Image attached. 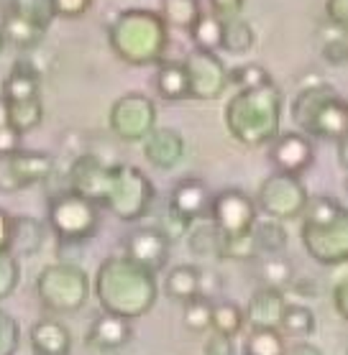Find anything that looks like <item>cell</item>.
<instances>
[{
    "instance_id": "obj_1",
    "label": "cell",
    "mask_w": 348,
    "mask_h": 355,
    "mask_svg": "<svg viewBox=\"0 0 348 355\" xmlns=\"http://www.w3.org/2000/svg\"><path fill=\"white\" fill-rule=\"evenodd\" d=\"M69 189L97 207L113 212L123 223L144 220L154 205V184L131 164H103L97 156L82 154L69 169Z\"/></svg>"
},
{
    "instance_id": "obj_2",
    "label": "cell",
    "mask_w": 348,
    "mask_h": 355,
    "mask_svg": "<svg viewBox=\"0 0 348 355\" xmlns=\"http://www.w3.org/2000/svg\"><path fill=\"white\" fill-rule=\"evenodd\" d=\"M95 297L103 312L126 320L149 315L159 297L156 274L133 263L126 256H108L95 274Z\"/></svg>"
},
{
    "instance_id": "obj_3",
    "label": "cell",
    "mask_w": 348,
    "mask_h": 355,
    "mask_svg": "<svg viewBox=\"0 0 348 355\" xmlns=\"http://www.w3.org/2000/svg\"><path fill=\"white\" fill-rule=\"evenodd\" d=\"M233 141L246 148H264L282 133V92L274 82L238 89L223 113Z\"/></svg>"
},
{
    "instance_id": "obj_4",
    "label": "cell",
    "mask_w": 348,
    "mask_h": 355,
    "mask_svg": "<svg viewBox=\"0 0 348 355\" xmlns=\"http://www.w3.org/2000/svg\"><path fill=\"white\" fill-rule=\"evenodd\" d=\"M108 41L123 64H159L169 46V28L156 10L129 8L121 10L108 26Z\"/></svg>"
},
{
    "instance_id": "obj_5",
    "label": "cell",
    "mask_w": 348,
    "mask_h": 355,
    "mask_svg": "<svg viewBox=\"0 0 348 355\" xmlns=\"http://www.w3.org/2000/svg\"><path fill=\"white\" fill-rule=\"evenodd\" d=\"M292 121L308 136L340 141L348 130V107L338 89L328 82H317L300 89L292 100Z\"/></svg>"
},
{
    "instance_id": "obj_6",
    "label": "cell",
    "mask_w": 348,
    "mask_h": 355,
    "mask_svg": "<svg viewBox=\"0 0 348 355\" xmlns=\"http://www.w3.org/2000/svg\"><path fill=\"white\" fill-rule=\"evenodd\" d=\"M90 279L74 263H49L36 276V297L49 312L72 315L90 299Z\"/></svg>"
},
{
    "instance_id": "obj_7",
    "label": "cell",
    "mask_w": 348,
    "mask_h": 355,
    "mask_svg": "<svg viewBox=\"0 0 348 355\" xmlns=\"http://www.w3.org/2000/svg\"><path fill=\"white\" fill-rule=\"evenodd\" d=\"M49 227L62 243L90 241L100 227V207L72 189L59 192L49 202Z\"/></svg>"
},
{
    "instance_id": "obj_8",
    "label": "cell",
    "mask_w": 348,
    "mask_h": 355,
    "mask_svg": "<svg viewBox=\"0 0 348 355\" xmlns=\"http://www.w3.org/2000/svg\"><path fill=\"white\" fill-rule=\"evenodd\" d=\"M308 200L310 194L300 177L274 171L272 177L261 182L259 197H256V210L264 212V218H274L284 223V220L300 218Z\"/></svg>"
},
{
    "instance_id": "obj_9",
    "label": "cell",
    "mask_w": 348,
    "mask_h": 355,
    "mask_svg": "<svg viewBox=\"0 0 348 355\" xmlns=\"http://www.w3.org/2000/svg\"><path fill=\"white\" fill-rule=\"evenodd\" d=\"M54 174V156L47 151L16 148L0 154V194H16L36 187Z\"/></svg>"
},
{
    "instance_id": "obj_10",
    "label": "cell",
    "mask_w": 348,
    "mask_h": 355,
    "mask_svg": "<svg viewBox=\"0 0 348 355\" xmlns=\"http://www.w3.org/2000/svg\"><path fill=\"white\" fill-rule=\"evenodd\" d=\"M302 245L323 266H340L348 259V215L333 223H302Z\"/></svg>"
},
{
    "instance_id": "obj_11",
    "label": "cell",
    "mask_w": 348,
    "mask_h": 355,
    "mask_svg": "<svg viewBox=\"0 0 348 355\" xmlns=\"http://www.w3.org/2000/svg\"><path fill=\"white\" fill-rule=\"evenodd\" d=\"M108 125L121 141H129V144L144 141L146 133L156 125L154 100L141 92H129V95L118 97L110 107Z\"/></svg>"
},
{
    "instance_id": "obj_12",
    "label": "cell",
    "mask_w": 348,
    "mask_h": 355,
    "mask_svg": "<svg viewBox=\"0 0 348 355\" xmlns=\"http://www.w3.org/2000/svg\"><path fill=\"white\" fill-rule=\"evenodd\" d=\"M187 74V97L218 100L228 87V69L215 51L192 49L182 62Z\"/></svg>"
},
{
    "instance_id": "obj_13",
    "label": "cell",
    "mask_w": 348,
    "mask_h": 355,
    "mask_svg": "<svg viewBox=\"0 0 348 355\" xmlns=\"http://www.w3.org/2000/svg\"><path fill=\"white\" fill-rule=\"evenodd\" d=\"M259 218L256 202L243 192V189H220L213 194L210 202V223L218 227L223 235H241L249 233Z\"/></svg>"
},
{
    "instance_id": "obj_14",
    "label": "cell",
    "mask_w": 348,
    "mask_h": 355,
    "mask_svg": "<svg viewBox=\"0 0 348 355\" xmlns=\"http://www.w3.org/2000/svg\"><path fill=\"white\" fill-rule=\"evenodd\" d=\"M269 162L276 171L300 177L313 166L315 162V148L310 144V138L300 130H287L269 144Z\"/></svg>"
},
{
    "instance_id": "obj_15",
    "label": "cell",
    "mask_w": 348,
    "mask_h": 355,
    "mask_svg": "<svg viewBox=\"0 0 348 355\" xmlns=\"http://www.w3.org/2000/svg\"><path fill=\"white\" fill-rule=\"evenodd\" d=\"M169 245L172 243L164 238V233H159L154 225L151 227H136L133 233H129L126 238V259H131L133 263L144 266L151 274L164 271V266L169 263Z\"/></svg>"
},
{
    "instance_id": "obj_16",
    "label": "cell",
    "mask_w": 348,
    "mask_h": 355,
    "mask_svg": "<svg viewBox=\"0 0 348 355\" xmlns=\"http://www.w3.org/2000/svg\"><path fill=\"white\" fill-rule=\"evenodd\" d=\"M185 138L174 128H151L144 136V156L146 162L162 171L174 169L185 159Z\"/></svg>"
},
{
    "instance_id": "obj_17",
    "label": "cell",
    "mask_w": 348,
    "mask_h": 355,
    "mask_svg": "<svg viewBox=\"0 0 348 355\" xmlns=\"http://www.w3.org/2000/svg\"><path fill=\"white\" fill-rule=\"evenodd\" d=\"M131 335V320L121 315H110V312H103L92 320L88 330V345L97 353H115L121 350L123 345H129Z\"/></svg>"
},
{
    "instance_id": "obj_18",
    "label": "cell",
    "mask_w": 348,
    "mask_h": 355,
    "mask_svg": "<svg viewBox=\"0 0 348 355\" xmlns=\"http://www.w3.org/2000/svg\"><path fill=\"white\" fill-rule=\"evenodd\" d=\"M210 202L213 194L208 192L205 182H200V179H182L172 189L167 205L194 223V220H210Z\"/></svg>"
},
{
    "instance_id": "obj_19",
    "label": "cell",
    "mask_w": 348,
    "mask_h": 355,
    "mask_svg": "<svg viewBox=\"0 0 348 355\" xmlns=\"http://www.w3.org/2000/svg\"><path fill=\"white\" fill-rule=\"evenodd\" d=\"M284 307H287V297L282 289L259 286L243 309V317H246L249 327H276L279 330Z\"/></svg>"
},
{
    "instance_id": "obj_20",
    "label": "cell",
    "mask_w": 348,
    "mask_h": 355,
    "mask_svg": "<svg viewBox=\"0 0 348 355\" xmlns=\"http://www.w3.org/2000/svg\"><path fill=\"white\" fill-rule=\"evenodd\" d=\"M31 350L33 355H69L72 353V332L65 322L54 317L39 320L31 327Z\"/></svg>"
},
{
    "instance_id": "obj_21",
    "label": "cell",
    "mask_w": 348,
    "mask_h": 355,
    "mask_svg": "<svg viewBox=\"0 0 348 355\" xmlns=\"http://www.w3.org/2000/svg\"><path fill=\"white\" fill-rule=\"evenodd\" d=\"M47 243V225L28 215H10V245L8 250L13 256H36Z\"/></svg>"
},
{
    "instance_id": "obj_22",
    "label": "cell",
    "mask_w": 348,
    "mask_h": 355,
    "mask_svg": "<svg viewBox=\"0 0 348 355\" xmlns=\"http://www.w3.org/2000/svg\"><path fill=\"white\" fill-rule=\"evenodd\" d=\"M31 97H41V74L31 62L18 59L3 82V103L31 100Z\"/></svg>"
},
{
    "instance_id": "obj_23",
    "label": "cell",
    "mask_w": 348,
    "mask_h": 355,
    "mask_svg": "<svg viewBox=\"0 0 348 355\" xmlns=\"http://www.w3.org/2000/svg\"><path fill=\"white\" fill-rule=\"evenodd\" d=\"M44 121V103L41 97L31 100H13V103H3V123L10 125L18 136H26L36 130Z\"/></svg>"
},
{
    "instance_id": "obj_24",
    "label": "cell",
    "mask_w": 348,
    "mask_h": 355,
    "mask_svg": "<svg viewBox=\"0 0 348 355\" xmlns=\"http://www.w3.org/2000/svg\"><path fill=\"white\" fill-rule=\"evenodd\" d=\"M0 31H3V36H6L8 44H13L16 49H24V51L39 46L41 41H44V33H47L44 28L33 26L31 21L21 18L10 8L6 10V16H3V26H0Z\"/></svg>"
},
{
    "instance_id": "obj_25",
    "label": "cell",
    "mask_w": 348,
    "mask_h": 355,
    "mask_svg": "<svg viewBox=\"0 0 348 355\" xmlns=\"http://www.w3.org/2000/svg\"><path fill=\"white\" fill-rule=\"evenodd\" d=\"M187 245L194 256L200 259H220V250H223V233L213 225L210 220H203L200 225L190 227L187 233Z\"/></svg>"
},
{
    "instance_id": "obj_26",
    "label": "cell",
    "mask_w": 348,
    "mask_h": 355,
    "mask_svg": "<svg viewBox=\"0 0 348 355\" xmlns=\"http://www.w3.org/2000/svg\"><path fill=\"white\" fill-rule=\"evenodd\" d=\"M251 233L259 253H282L287 248V243H290L287 227L282 225V220H274V218H261V220L256 218Z\"/></svg>"
},
{
    "instance_id": "obj_27",
    "label": "cell",
    "mask_w": 348,
    "mask_h": 355,
    "mask_svg": "<svg viewBox=\"0 0 348 355\" xmlns=\"http://www.w3.org/2000/svg\"><path fill=\"white\" fill-rule=\"evenodd\" d=\"M156 92L164 100H169V103L185 100L187 97L185 67L179 64V62H159V69H156Z\"/></svg>"
},
{
    "instance_id": "obj_28",
    "label": "cell",
    "mask_w": 348,
    "mask_h": 355,
    "mask_svg": "<svg viewBox=\"0 0 348 355\" xmlns=\"http://www.w3.org/2000/svg\"><path fill=\"white\" fill-rule=\"evenodd\" d=\"M200 13H203L200 0H162V10H159L167 28H177V31H190Z\"/></svg>"
},
{
    "instance_id": "obj_29",
    "label": "cell",
    "mask_w": 348,
    "mask_h": 355,
    "mask_svg": "<svg viewBox=\"0 0 348 355\" xmlns=\"http://www.w3.org/2000/svg\"><path fill=\"white\" fill-rule=\"evenodd\" d=\"M243 327H246V317H243V309L231 302V299H218L213 302L210 309V330L223 332L228 338H235L241 335Z\"/></svg>"
},
{
    "instance_id": "obj_30",
    "label": "cell",
    "mask_w": 348,
    "mask_h": 355,
    "mask_svg": "<svg viewBox=\"0 0 348 355\" xmlns=\"http://www.w3.org/2000/svg\"><path fill=\"white\" fill-rule=\"evenodd\" d=\"M287 343L276 327H251L243 343V355H282Z\"/></svg>"
},
{
    "instance_id": "obj_31",
    "label": "cell",
    "mask_w": 348,
    "mask_h": 355,
    "mask_svg": "<svg viewBox=\"0 0 348 355\" xmlns=\"http://www.w3.org/2000/svg\"><path fill=\"white\" fill-rule=\"evenodd\" d=\"M256 271H259L261 286H272V289L287 291V286H290L292 279H295L292 263L284 259V256H279V253H269L267 259H261Z\"/></svg>"
},
{
    "instance_id": "obj_32",
    "label": "cell",
    "mask_w": 348,
    "mask_h": 355,
    "mask_svg": "<svg viewBox=\"0 0 348 355\" xmlns=\"http://www.w3.org/2000/svg\"><path fill=\"white\" fill-rule=\"evenodd\" d=\"M164 291L174 302H190L197 297V266H174L164 279Z\"/></svg>"
},
{
    "instance_id": "obj_33",
    "label": "cell",
    "mask_w": 348,
    "mask_h": 355,
    "mask_svg": "<svg viewBox=\"0 0 348 355\" xmlns=\"http://www.w3.org/2000/svg\"><path fill=\"white\" fill-rule=\"evenodd\" d=\"M279 332L287 335V338H308L315 332V315L313 309L305 307V304H290L282 312V322H279Z\"/></svg>"
},
{
    "instance_id": "obj_34",
    "label": "cell",
    "mask_w": 348,
    "mask_h": 355,
    "mask_svg": "<svg viewBox=\"0 0 348 355\" xmlns=\"http://www.w3.org/2000/svg\"><path fill=\"white\" fill-rule=\"evenodd\" d=\"M190 36L194 41V49H205V51H218L223 44V21L215 13H200V18L194 21V26L190 28Z\"/></svg>"
},
{
    "instance_id": "obj_35",
    "label": "cell",
    "mask_w": 348,
    "mask_h": 355,
    "mask_svg": "<svg viewBox=\"0 0 348 355\" xmlns=\"http://www.w3.org/2000/svg\"><path fill=\"white\" fill-rule=\"evenodd\" d=\"M254 28L249 26V21H243L241 16L228 18L223 21V44L220 49H226L228 54H246L254 49Z\"/></svg>"
},
{
    "instance_id": "obj_36",
    "label": "cell",
    "mask_w": 348,
    "mask_h": 355,
    "mask_svg": "<svg viewBox=\"0 0 348 355\" xmlns=\"http://www.w3.org/2000/svg\"><path fill=\"white\" fill-rule=\"evenodd\" d=\"M13 13H18L21 18L31 21L33 26H39L47 31L51 21H54V8H51V0H10L8 6Z\"/></svg>"
},
{
    "instance_id": "obj_37",
    "label": "cell",
    "mask_w": 348,
    "mask_h": 355,
    "mask_svg": "<svg viewBox=\"0 0 348 355\" xmlns=\"http://www.w3.org/2000/svg\"><path fill=\"white\" fill-rule=\"evenodd\" d=\"M261 253L256 248L254 233H241V235H223V250H220V259L231 261H256Z\"/></svg>"
},
{
    "instance_id": "obj_38",
    "label": "cell",
    "mask_w": 348,
    "mask_h": 355,
    "mask_svg": "<svg viewBox=\"0 0 348 355\" xmlns=\"http://www.w3.org/2000/svg\"><path fill=\"white\" fill-rule=\"evenodd\" d=\"M210 309L213 302L203 297H194L190 302H185V315L182 322L190 332H210Z\"/></svg>"
},
{
    "instance_id": "obj_39",
    "label": "cell",
    "mask_w": 348,
    "mask_h": 355,
    "mask_svg": "<svg viewBox=\"0 0 348 355\" xmlns=\"http://www.w3.org/2000/svg\"><path fill=\"white\" fill-rule=\"evenodd\" d=\"M269 82H272V77L261 64H241L228 72V85H235L238 89L259 87V85H269Z\"/></svg>"
},
{
    "instance_id": "obj_40",
    "label": "cell",
    "mask_w": 348,
    "mask_h": 355,
    "mask_svg": "<svg viewBox=\"0 0 348 355\" xmlns=\"http://www.w3.org/2000/svg\"><path fill=\"white\" fill-rule=\"evenodd\" d=\"M21 282V263L10 250H0V299H8Z\"/></svg>"
},
{
    "instance_id": "obj_41",
    "label": "cell",
    "mask_w": 348,
    "mask_h": 355,
    "mask_svg": "<svg viewBox=\"0 0 348 355\" xmlns=\"http://www.w3.org/2000/svg\"><path fill=\"white\" fill-rule=\"evenodd\" d=\"M156 230L159 233H164V238L169 243L179 241V238H185L187 233H190V227H192V220H187L185 215H179L177 210H172L169 205L164 207V215L159 218V223H156Z\"/></svg>"
},
{
    "instance_id": "obj_42",
    "label": "cell",
    "mask_w": 348,
    "mask_h": 355,
    "mask_svg": "<svg viewBox=\"0 0 348 355\" xmlns=\"http://www.w3.org/2000/svg\"><path fill=\"white\" fill-rule=\"evenodd\" d=\"M18 343H21L18 322L6 309H0V355H16Z\"/></svg>"
},
{
    "instance_id": "obj_43",
    "label": "cell",
    "mask_w": 348,
    "mask_h": 355,
    "mask_svg": "<svg viewBox=\"0 0 348 355\" xmlns=\"http://www.w3.org/2000/svg\"><path fill=\"white\" fill-rule=\"evenodd\" d=\"M220 291H223V276L213 268H197V297L215 302Z\"/></svg>"
},
{
    "instance_id": "obj_44",
    "label": "cell",
    "mask_w": 348,
    "mask_h": 355,
    "mask_svg": "<svg viewBox=\"0 0 348 355\" xmlns=\"http://www.w3.org/2000/svg\"><path fill=\"white\" fill-rule=\"evenodd\" d=\"M323 59L333 67H343L348 59V44L343 39V31L335 36V39H328L323 44Z\"/></svg>"
},
{
    "instance_id": "obj_45",
    "label": "cell",
    "mask_w": 348,
    "mask_h": 355,
    "mask_svg": "<svg viewBox=\"0 0 348 355\" xmlns=\"http://www.w3.org/2000/svg\"><path fill=\"white\" fill-rule=\"evenodd\" d=\"M51 8L59 18H80L92 8V0H51Z\"/></svg>"
},
{
    "instance_id": "obj_46",
    "label": "cell",
    "mask_w": 348,
    "mask_h": 355,
    "mask_svg": "<svg viewBox=\"0 0 348 355\" xmlns=\"http://www.w3.org/2000/svg\"><path fill=\"white\" fill-rule=\"evenodd\" d=\"M203 353L205 355H235L233 338H228L223 332L210 330V335H208V340H205V345H203Z\"/></svg>"
},
{
    "instance_id": "obj_47",
    "label": "cell",
    "mask_w": 348,
    "mask_h": 355,
    "mask_svg": "<svg viewBox=\"0 0 348 355\" xmlns=\"http://www.w3.org/2000/svg\"><path fill=\"white\" fill-rule=\"evenodd\" d=\"M325 16L335 28L346 31L348 26V0H325Z\"/></svg>"
},
{
    "instance_id": "obj_48",
    "label": "cell",
    "mask_w": 348,
    "mask_h": 355,
    "mask_svg": "<svg viewBox=\"0 0 348 355\" xmlns=\"http://www.w3.org/2000/svg\"><path fill=\"white\" fill-rule=\"evenodd\" d=\"M208 3H210V8H213L210 13H215L220 21H228V18L241 16L246 0H208Z\"/></svg>"
},
{
    "instance_id": "obj_49",
    "label": "cell",
    "mask_w": 348,
    "mask_h": 355,
    "mask_svg": "<svg viewBox=\"0 0 348 355\" xmlns=\"http://www.w3.org/2000/svg\"><path fill=\"white\" fill-rule=\"evenodd\" d=\"M21 138H24V136H18L10 125L0 123V154H8V151H16V148H21Z\"/></svg>"
},
{
    "instance_id": "obj_50",
    "label": "cell",
    "mask_w": 348,
    "mask_h": 355,
    "mask_svg": "<svg viewBox=\"0 0 348 355\" xmlns=\"http://www.w3.org/2000/svg\"><path fill=\"white\" fill-rule=\"evenodd\" d=\"M333 307L340 317H348V284L338 282L333 286Z\"/></svg>"
},
{
    "instance_id": "obj_51",
    "label": "cell",
    "mask_w": 348,
    "mask_h": 355,
    "mask_svg": "<svg viewBox=\"0 0 348 355\" xmlns=\"http://www.w3.org/2000/svg\"><path fill=\"white\" fill-rule=\"evenodd\" d=\"M287 289H292V294H297V297H317V286L310 279H300V282L292 279V284Z\"/></svg>"
},
{
    "instance_id": "obj_52",
    "label": "cell",
    "mask_w": 348,
    "mask_h": 355,
    "mask_svg": "<svg viewBox=\"0 0 348 355\" xmlns=\"http://www.w3.org/2000/svg\"><path fill=\"white\" fill-rule=\"evenodd\" d=\"M282 355H323V350L315 347L313 343H295V345L284 347Z\"/></svg>"
},
{
    "instance_id": "obj_53",
    "label": "cell",
    "mask_w": 348,
    "mask_h": 355,
    "mask_svg": "<svg viewBox=\"0 0 348 355\" xmlns=\"http://www.w3.org/2000/svg\"><path fill=\"white\" fill-rule=\"evenodd\" d=\"M10 245V215L0 210V250H8Z\"/></svg>"
},
{
    "instance_id": "obj_54",
    "label": "cell",
    "mask_w": 348,
    "mask_h": 355,
    "mask_svg": "<svg viewBox=\"0 0 348 355\" xmlns=\"http://www.w3.org/2000/svg\"><path fill=\"white\" fill-rule=\"evenodd\" d=\"M6 46H8V41H6V36H3V31H0V57H3V51H6Z\"/></svg>"
}]
</instances>
